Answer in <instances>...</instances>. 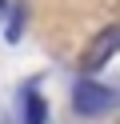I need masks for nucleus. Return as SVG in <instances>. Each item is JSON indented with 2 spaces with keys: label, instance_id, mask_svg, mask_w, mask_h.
Segmentation results:
<instances>
[{
  "label": "nucleus",
  "instance_id": "f257e3e1",
  "mask_svg": "<svg viewBox=\"0 0 120 124\" xmlns=\"http://www.w3.org/2000/svg\"><path fill=\"white\" fill-rule=\"evenodd\" d=\"M116 104H120V92H112L108 84H96L92 76L76 80V88H72V108H76L80 116H104Z\"/></svg>",
  "mask_w": 120,
  "mask_h": 124
},
{
  "label": "nucleus",
  "instance_id": "f03ea898",
  "mask_svg": "<svg viewBox=\"0 0 120 124\" xmlns=\"http://www.w3.org/2000/svg\"><path fill=\"white\" fill-rule=\"evenodd\" d=\"M116 52H120V24H112V28H104V32L88 44V52H84V72H100Z\"/></svg>",
  "mask_w": 120,
  "mask_h": 124
},
{
  "label": "nucleus",
  "instance_id": "7ed1b4c3",
  "mask_svg": "<svg viewBox=\"0 0 120 124\" xmlns=\"http://www.w3.org/2000/svg\"><path fill=\"white\" fill-rule=\"evenodd\" d=\"M44 112H48V108H44V96H40L32 84L20 88V120L24 124H44Z\"/></svg>",
  "mask_w": 120,
  "mask_h": 124
}]
</instances>
